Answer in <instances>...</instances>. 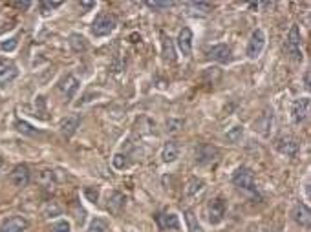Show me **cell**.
<instances>
[{"label": "cell", "instance_id": "19", "mask_svg": "<svg viewBox=\"0 0 311 232\" xmlns=\"http://www.w3.org/2000/svg\"><path fill=\"white\" fill-rule=\"evenodd\" d=\"M79 123H81V117H79V115H74V117H66V119H64L61 123V132L66 137H70L75 130H77Z\"/></svg>", "mask_w": 311, "mask_h": 232}, {"label": "cell", "instance_id": "1", "mask_svg": "<svg viewBox=\"0 0 311 232\" xmlns=\"http://www.w3.org/2000/svg\"><path fill=\"white\" fill-rule=\"evenodd\" d=\"M232 185L238 187L240 190H245V192H249V194L258 192V185H256L255 174L249 168H245V166H240V168L232 174Z\"/></svg>", "mask_w": 311, "mask_h": 232}, {"label": "cell", "instance_id": "5", "mask_svg": "<svg viewBox=\"0 0 311 232\" xmlns=\"http://www.w3.org/2000/svg\"><path fill=\"white\" fill-rule=\"evenodd\" d=\"M227 212V201L223 198H214L207 205V220L210 225H218L223 221Z\"/></svg>", "mask_w": 311, "mask_h": 232}, {"label": "cell", "instance_id": "24", "mask_svg": "<svg viewBox=\"0 0 311 232\" xmlns=\"http://www.w3.org/2000/svg\"><path fill=\"white\" fill-rule=\"evenodd\" d=\"M227 137V141L232 143V145H236V143L242 141V137H243V126L236 125V126H232V128H229L225 134Z\"/></svg>", "mask_w": 311, "mask_h": 232}, {"label": "cell", "instance_id": "4", "mask_svg": "<svg viewBox=\"0 0 311 232\" xmlns=\"http://www.w3.org/2000/svg\"><path fill=\"white\" fill-rule=\"evenodd\" d=\"M264 48H266V33H264V29H255L247 42L245 55H247L249 61H256L262 55Z\"/></svg>", "mask_w": 311, "mask_h": 232}, {"label": "cell", "instance_id": "37", "mask_svg": "<svg viewBox=\"0 0 311 232\" xmlns=\"http://www.w3.org/2000/svg\"><path fill=\"white\" fill-rule=\"evenodd\" d=\"M15 6H17V7H22V9H28V7L31 6V4H29V2H22V4H20V2H17Z\"/></svg>", "mask_w": 311, "mask_h": 232}, {"label": "cell", "instance_id": "34", "mask_svg": "<svg viewBox=\"0 0 311 232\" xmlns=\"http://www.w3.org/2000/svg\"><path fill=\"white\" fill-rule=\"evenodd\" d=\"M85 194H86V198L90 199L92 203H96V201H97V196H99V192H97V190H96V192H94L92 188H86Z\"/></svg>", "mask_w": 311, "mask_h": 232}, {"label": "cell", "instance_id": "12", "mask_svg": "<svg viewBox=\"0 0 311 232\" xmlns=\"http://www.w3.org/2000/svg\"><path fill=\"white\" fill-rule=\"evenodd\" d=\"M156 223L161 231H174L180 229V218L174 212H158L156 214Z\"/></svg>", "mask_w": 311, "mask_h": 232}, {"label": "cell", "instance_id": "14", "mask_svg": "<svg viewBox=\"0 0 311 232\" xmlns=\"http://www.w3.org/2000/svg\"><path fill=\"white\" fill-rule=\"evenodd\" d=\"M291 216H293V220L299 223L302 229H310V225H311V212H310V209L306 207V205H302V203H297L295 205V209H293V212H291Z\"/></svg>", "mask_w": 311, "mask_h": 232}, {"label": "cell", "instance_id": "28", "mask_svg": "<svg viewBox=\"0 0 311 232\" xmlns=\"http://www.w3.org/2000/svg\"><path fill=\"white\" fill-rule=\"evenodd\" d=\"M147 6L150 9H169L174 6V2H147Z\"/></svg>", "mask_w": 311, "mask_h": 232}, {"label": "cell", "instance_id": "29", "mask_svg": "<svg viewBox=\"0 0 311 232\" xmlns=\"http://www.w3.org/2000/svg\"><path fill=\"white\" fill-rule=\"evenodd\" d=\"M17 44H18L17 39H7V40H2L0 48H2V51H13L17 48Z\"/></svg>", "mask_w": 311, "mask_h": 232}, {"label": "cell", "instance_id": "18", "mask_svg": "<svg viewBox=\"0 0 311 232\" xmlns=\"http://www.w3.org/2000/svg\"><path fill=\"white\" fill-rule=\"evenodd\" d=\"M178 157H180V147H178V143L169 141L163 147V152H161L163 163H174Z\"/></svg>", "mask_w": 311, "mask_h": 232}, {"label": "cell", "instance_id": "21", "mask_svg": "<svg viewBox=\"0 0 311 232\" xmlns=\"http://www.w3.org/2000/svg\"><path fill=\"white\" fill-rule=\"evenodd\" d=\"M183 216H185L187 229H189V232H204V229H202L198 218L194 216L193 210H185V212H183Z\"/></svg>", "mask_w": 311, "mask_h": 232}, {"label": "cell", "instance_id": "31", "mask_svg": "<svg viewBox=\"0 0 311 232\" xmlns=\"http://www.w3.org/2000/svg\"><path fill=\"white\" fill-rule=\"evenodd\" d=\"M124 164H126V155L115 154V155H113V166H115V168H124Z\"/></svg>", "mask_w": 311, "mask_h": 232}, {"label": "cell", "instance_id": "8", "mask_svg": "<svg viewBox=\"0 0 311 232\" xmlns=\"http://www.w3.org/2000/svg\"><path fill=\"white\" fill-rule=\"evenodd\" d=\"M310 115V97H300L291 104V119L295 125H302Z\"/></svg>", "mask_w": 311, "mask_h": 232}, {"label": "cell", "instance_id": "6", "mask_svg": "<svg viewBox=\"0 0 311 232\" xmlns=\"http://www.w3.org/2000/svg\"><path fill=\"white\" fill-rule=\"evenodd\" d=\"M18 77L17 64L9 59H0V88H6Z\"/></svg>", "mask_w": 311, "mask_h": 232}, {"label": "cell", "instance_id": "33", "mask_svg": "<svg viewBox=\"0 0 311 232\" xmlns=\"http://www.w3.org/2000/svg\"><path fill=\"white\" fill-rule=\"evenodd\" d=\"M167 126H169V128H167L169 132H178L180 130V126H183V123H181V121H169Z\"/></svg>", "mask_w": 311, "mask_h": 232}, {"label": "cell", "instance_id": "32", "mask_svg": "<svg viewBox=\"0 0 311 232\" xmlns=\"http://www.w3.org/2000/svg\"><path fill=\"white\" fill-rule=\"evenodd\" d=\"M191 6H193L194 9H202V13H209L210 9H212V6H210L209 2H194Z\"/></svg>", "mask_w": 311, "mask_h": 232}, {"label": "cell", "instance_id": "7", "mask_svg": "<svg viewBox=\"0 0 311 232\" xmlns=\"http://www.w3.org/2000/svg\"><path fill=\"white\" fill-rule=\"evenodd\" d=\"M273 125H275V115H273V110H264V112L256 117L255 121V128L253 130L256 132V134H260L262 137H269V134H271L273 130Z\"/></svg>", "mask_w": 311, "mask_h": 232}, {"label": "cell", "instance_id": "17", "mask_svg": "<svg viewBox=\"0 0 311 232\" xmlns=\"http://www.w3.org/2000/svg\"><path fill=\"white\" fill-rule=\"evenodd\" d=\"M209 57L212 61H216V63L225 64L231 61V48L227 44H216L209 50Z\"/></svg>", "mask_w": 311, "mask_h": 232}, {"label": "cell", "instance_id": "9", "mask_svg": "<svg viewBox=\"0 0 311 232\" xmlns=\"http://www.w3.org/2000/svg\"><path fill=\"white\" fill-rule=\"evenodd\" d=\"M277 150L282 154V155L295 157V155L300 152V143L291 136H282L277 139Z\"/></svg>", "mask_w": 311, "mask_h": 232}, {"label": "cell", "instance_id": "13", "mask_svg": "<svg viewBox=\"0 0 311 232\" xmlns=\"http://www.w3.org/2000/svg\"><path fill=\"white\" fill-rule=\"evenodd\" d=\"M26 229H28V220L22 216H11L0 225V232H24Z\"/></svg>", "mask_w": 311, "mask_h": 232}, {"label": "cell", "instance_id": "38", "mask_svg": "<svg viewBox=\"0 0 311 232\" xmlns=\"http://www.w3.org/2000/svg\"><path fill=\"white\" fill-rule=\"evenodd\" d=\"M2 164H4V161H2V157H0V168H2Z\"/></svg>", "mask_w": 311, "mask_h": 232}, {"label": "cell", "instance_id": "26", "mask_svg": "<svg viewBox=\"0 0 311 232\" xmlns=\"http://www.w3.org/2000/svg\"><path fill=\"white\" fill-rule=\"evenodd\" d=\"M204 179H198V177H193L191 181L187 183V187H185V192L189 194V196H194V194H198L202 188H204Z\"/></svg>", "mask_w": 311, "mask_h": 232}, {"label": "cell", "instance_id": "11", "mask_svg": "<svg viewBox=\"0 0 311 232\" xmlns=\"http://www.w3.org/2000/svg\"><path fill=\"white\" fill-rule=\"evenodd\" d=\"M29 179H31V172H29V168L26 166V164H18V166H15L13 172L9 174V181L18 188L28 187Z\"/></svg>", "mask_w": 311, "mask_h": 232}, {"label": "cell", "instance_id": "36", "mask_svg": "<svg viewBox=\"0 0 311 232\" xmlns=\"http://www.w3.org/2000/svg\"><path fill=\"white\" fill-rule=\"evenodd\" d=\"M304 86L306 88H310V72H306L304 74Z\"/></svg>", "mask_w": 311, "mask_h": 232}, {"label": "cell", "instance_id": "35", "mask_svg": "<svg viewBox=\"0 0 311 232\" xmlns=\"http://www.w3.org/2000/svg\"><path fill=\"white\" fill-rule=\"evenodd\" d=\"M81 7L83 9H92V7H96V2H81Z\"/></svg>", "mask_w": 311, "mask_h": 232}, {"label": "cell", "instance_id": "25", "mask_svg": "<svg viewBox=\"0 0 311 232\" xmlns=\"http://www.w3.org/2000/svg\"><path fill=\"white\" fill-rule=\"evenodd\" d=\"M15 126H17V130L20 132V134H26V136H31V137L40 136V132H39V130H35L33 126L28 125L26 121H20V119H18L17 123H15Z\"/></svg>", "mask_w": 311, "mask_h": 232}, {"label": "cell", "instance_id": "22", "mask_svg": "<svg viewBox=\"0 0 311 232\" xmlns=\"http://www.w3.org/2000/svg\"><path fill=\"white\" fill-rule=\"evenodd\" d=\"M86 232H110V227H108V221L103 220V218H94L90 221V225L86 229Z\"/></svg>", "mask_w": 311, "mask_h": 232}, {"label": "cell", "instance_id": "27", "mask_svg": "<svg viewBox=\"0 0 311 232\" xmlns=\"http://www.w3.org/2000/svg\"><path fill=\"white\" fill-rule=\"evenodd\" d=\"M51 232H72V225H70L66 220H62V221H59V223H55V227H53Z\"/></svg>", "mask_w": 311, "mask_h": 232}, {"label": "cell", "instance_id": "15", "mask_svg": "<svg viewBox=\"0 0 311 232\" xmlns=\"http://www.w3.org/2000/svg\"><path fill=\"white\" fill-rule=\"evenodd\" d=\"M59 90L62 91V95L66 97V99H72V97L77 93V90H79V80H77V77H74V75H66V77L61 80Z\"/></svg>", "mask_w": 311, "mask_h": 232}, {"label": "cell", "instance_id": "23", "mask_svg": "<svg viewBox=\"0 0 311 232\" xmlns=\"http://www.w3.org/2000/svg\"><path fill=\"white\" fill-rule=\"evenodd\" d=\"M163 37V57L170 63H174L176 61V55H174V44H172V39L167 37V35H161Z\"/></svg>", "mask_w": 311, "mask_h": 232}, {"label": "cell", "instance_id": "2", "mask_svg": "<svg viewBox=\"0 0 311 232\" xmlns=\"http://www.w3.org/2000/svg\"><path fill=\"white\" fill-rule=\"evenodd\" d=\"M115 28H117V18L110 13H101V15H97V18L92 24V33H94V37L101 39V37H108L110 33H113Z\"/></svg>", "mask_w": 311, "mask_h": 232}, {"label": "cell", "instance_id": "10", "mask_svg": "<svg viewBox=\"0 0 311 232\" xmlns=\"http://www.w3.org/2000/svg\"><path fill=\"white\" fill-rule=\"evenodd\" d=\"M193 40H194V35L191 31V28H183L178 35V40H176V46H178V50L181 51V55L183 57H191L193 55Z\"/></svg>", "mask_w": 311, "mask_h": 232}, {"label": "cell", "instance_id": "3", "mask_svg": "<svg viewBox=\"0 0 311 232\" xmlns=\"http://www.w3.org/2000/svg\"><path fill=\"white\" fill-rule=\"evenodd\" d=\"M300 46H302V33H300V28L297 24H293L291 28H289V33L286 37V51H288L291 59L295 61H302V50H300Z\"/></svg>", "mask_w": 311, "mask_h": 232}, {"label": "cell", "instance_id": "30", "mask_svg": "<svg viewBox=\"0 0 311 232\" xmlns=\"http://www.w3.org/2000/svg\"><path fill=\"white\" fill-rule=\"evenodd\" d=\"M62 2H40V9L42 13H50L51 9H57V7H61Z\"/></svg>", "mask_w": 311, "mask_h": 232}, {"label": "cell", "instance_id": "16", "mask_svg": "<svg viewBox=\"0 0 311 232\" xmlns=\"http://www.w3.org/2000/svg\"><path fill=\"white\" fill-rule=\"evenodd\" d=\"M124 203H126V198L124 194L121 192H110L106 198V209L110 214H119L123 210Z\"/></svg>", "mask_w": 311, "mask_h": 232}, {"label": "cell", "instance_id": "20", "mask_svg": "<svg viewBox=\"0 0 311 232\" xmlns=\"http://www.w3.org/2000/svg\"><path fill=\"white\" fill-rule=\"evenodd\" d=\"M68 44H70V48L75 51V53L86 51V48H88V42H86V39L83 37V35H79V33H72V35H70Z\"/></svg>", "mask_w": 311, "mask_h": 232}]
</instances>
